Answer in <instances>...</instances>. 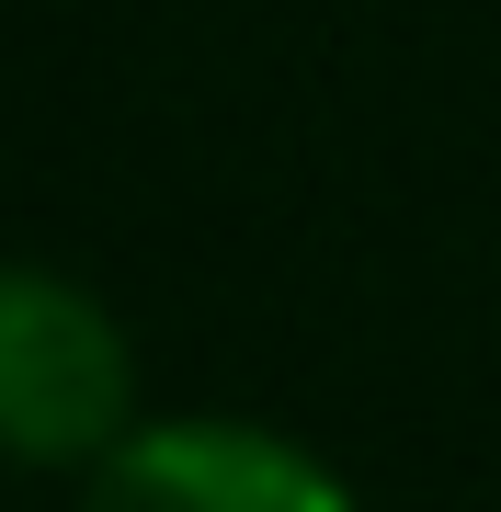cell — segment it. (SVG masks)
Listing matches in <instances>:
<instances>
[{"label":"cell","instance_id":"cell-2","mask_svg":"<svg viewBox=\"0 0 501 512\" xmlns=\"http://www.w3.org/2000/svg\"><path fill=\"white\" fill-rule=\"evenodd\" d=\"M80 512H353V490L262 421H149L92 467Z\"/></svg>","mask_w":501,"mask_h":512},{"label":"cell","instance_id":"cell-1","mask_svg":"<svg viewBox=\"0 0 501 512\" xmlns=\"http://www.w3.org/2000/svg\"><path fill=\"white\" fill-rule=\"evenodd\" d=\"M126 330L69 274L0 262V456L12 467H103L126 444Z\"/></svg>","mask_w":501,"mask_h":512}]
</instances>
